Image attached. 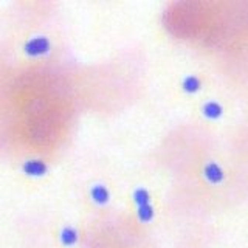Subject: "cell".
Instances as JSON below:
<instances>
[{
  "label": "cell",
  "instance_id": "6da1fadb",
  "mask_svg": "<svg viewBox=\"0 0 248 248\" xmlns=\"http://www.w3.org/2000/svg\"><path fill=\"white\" fill-rule=\"evenodd\" d=\"M50 46L51 44L46 37H33L25 44V53L30 54V56H42V54H46L50 51Z\"/></svg>",
  "mask_w": 248,
  "mask_h": 248
},
{
  "label": "cell",
  "instance_id": "7a4b0ae2",
  "mask_svg": "<svg viewBox=\"0 0 248 248\" xmlns=\"http://www.w3.org/2000/svg\"><path fill=\"white\" fill-rule=\"evenodd\" d=\"M46 170H48V166H46V163L42 160H28L23 163V172L28 175L41 177L46 174Z\"/></svg>",
  "mask_w": 248,
  "mask_h": 248
},
{
  "label": "cell",
  "instance_id": "3957f363",
  "mask_svg": "<svg viewBox=\"0 0 248 248\" xmlns=\"http://www.w3.org/2000/svg\"><path fill=\"white\" fill-rule=\"evenodd\" d=\"M205 175L211 183H219L223 180V170L219 168V165H216V163H209L205 168Z\"/></svg>",
  "mask_w": 248,
  "mask_h": 248
},
{
  "label": "cell",
  "instance_id": "277c9868",
  "mask_svg": "<svg viewBox=\"0 0 248 248\" xmlns=\"http://www.w3.org/2000/svg\"><path fill=\"white\" fill-rule=\"evenodd\" d=\"M92 197H93V200L96 202V203L103 205V203H107L108 197H110V196H108V191H107L106 186L96 185V186H93V188H92Z\"/></svg>",
  "mask_w": 248,
  "mask_h": 248
},
{
  "label": "cell",
  "instance_id": "5b68a950",
  "mask_svg": "<svg viewBox=\"0 0 248 248\" xmlns=\"http://www.w3.org/2000/svg\"><path fill=\"white\" fill-rule=\"evenodd\" d=\"M61 240H62V244L64 245H73L76 244V240H78V231L72 227H67L62 230L61 232Z\"/></svg>",
  "mask_w": 248,
  "mask_h": 248
},
{
  "label": "cell",
  "instance_id": "8992f818",
  "mask_svg": "<svg viewBox=\"0 0 248 248\" xmlns=\"http://www.w3.org/2000/svg\"><path fill=\"white\" fill-rule=\"evenodd\" d=\"M203 113L208 118H219L222 115V107L217 103H214V101H209V103L203 106Z\"/></svg>",
  "mask_w": 248,
  "mask_h": 248
},
{
  "label": "cell",
  "instance_id": "52a82bcc",
  "mask_svg": "<svg viewBox=\"0 0 248 248\" xmlns=\"http://www.w3.org/2000/svg\"><path fill=\"white\" fill-rule=\"evenodd\" d=\"M182 85H183L185 92L196 93L200 89V81H199L197 76H186L183 79V82H182Z\"/></svg>",
  "mask_w": 248,
  "mask_h": 248
},
{
  "label": "cell",
  "instance_id": "ba28073f",
  "mask_svg": "<svg viewBox=\"0 0 248 248\" xmlns=\"http://www.w3.org/2000/svg\"><path fill=\"white\" fill-rule=\"evenodd\" d=\"M134 200L137 202L138 206H144V205H149L151 196H149V192H147L144 188H138L134 192Z\"/></svg>",
  "mask_w": 248,
  "mask_h": 248
},
{
  "label": "cell",
  "instance_id": "9c48e42d",
  "mask_svg": "<svg viewBox=\"0 0 248 248\" xmlns=\"http://www.w3.org/2000/svg\"><path fill=\"white\" fill-rule=\"evenodd\" d=\"M138 217L140 220L143 222H149L154 217V208L151 205H144V206H138Z\"/></svg>",
  "mask_w": 248,
  "mask_h": 248
}]
</instances>
